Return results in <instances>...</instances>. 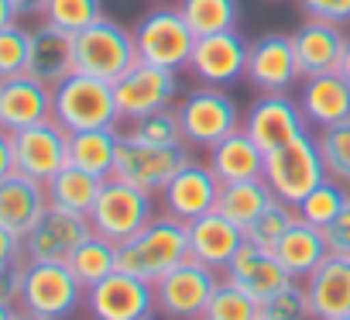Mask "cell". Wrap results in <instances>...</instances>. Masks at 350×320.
<instances>
[{
    "instance_id": "1",
    "label": "cell",
    "mask_w": 350,
    "mask_h": 320,
    "mask_svg": "<svg viewBox=\"0 0 350 320\" xmlns=\"http://www.w3.org/2000/svg\"><path fill=\"white\" fill-rule=\"evenodd\" d=\"M186 258H189V224L165 210L154 214L134 238L117 245V265L148 282H158L165 272H172Z\"/></svg>"
},
{
    "instance_id": "2",
    "label": "cell",
    "mask_w": 350,
    "mask_h": 320,
    "mask_svg": "<svg viewBox=\"0 0 350 320\" xmlns=\"http://www.w3.org/2000/svg\"><path fill=\"white\" fill-rule=\"evenodd\" d=\"M52 117L69 134L90 131V127H113L120 121L113 83L90 76V73L66 76L59 86H52Z\"/></svg>"
},
{
    "instance_id": "3",
    "label": "cell",
    "mask_w": 350,
    "mask_h": 320,
    "mask_svg": "<svg viewBox=\"0 0 350 320\" xmlns=\"http://www.w3.org/2000/svg\"><path fill=\"white\" fill-rule=\"evenodd\" d=\"M175 114H179L186 145H193V148H213L217 141H224L227 134L244 127L237 100L224 86H206V83L200 90H189L175 103Z\"/></svg>"
},
{
    "instance_id": "4",
    "label": "cell",
    "mask_w": 350,
    "mask_h": 320,
    "mask_svg": "<svg viewBox=\"0 0 350 320\" xmlns=\"http://www.w3.org/2000/svg\"><path fill=\"white\" fill-rule=\"evenodd\" d=\"M265 180H268V186L278 200L299 207V200L326 180V166H323L316 134L306 131L295 141L268 151L265 155Z\"/></svg>"
},
{
    "instance_id": "5",
    "label": "cell",
    "mask_w": 350,
    "mask_h": 320,
    "mask_svg": "<svg viewBox=\"0 0 350 320\" xmlns=\"http://www.w3.org/2000/svg\"><path fill=\"white\" fill-rule=\"evenodd\" d=\"M72 49H76V73H90L107 83H117L137 62L134 32H127L120 21H113L107 14L100 21H93L90 28L76 32Z\"/></svg>"
},
{
    "instance_id": "6",
    "label": "cell",
    "mask_w": 350,
    "mask_h": 320,
    "mask_svg": "<svg viewBox=\"0 0 350 320\" xmlns=\"http://www.w3.org/2000/svg\"><path fill=\"white\" fill-rule=\"evenodd\" d=\"M86 303V286L76 279V272L62 262H25V275H21V296L18 306L52 317V320H66L72 317L79 306Z\"/></svg>"
},
{
    "instance_id": "7",
    "label": "cell",
    "mask_w": 350,
    "mask_h": 320,
    "mask_svg": "<svg viewBox=\"0 0 350 320\" xmlns=\"http://www.w3.org/2000/svg\"><path fill=\"white\" fill-rule=\"evenodd\" d=\"M193 45H196V35L186 25L179 8L158 4L134 25V49H137L141 62L165 66V69L179 73V69L189 66Z\"/></svg>"
},
{
    "instance_id": "8",
    "label": "cell",
    "mask_w": 350,
    "mask_h": 320,
    "mask_svg": "<svg viewBox=\"0 0 350 320\" xmlns=\"http://www.w3.org/2000/svg\"><path fill=\"white\" fill-rule=\"evenodd\" d=\"M154 214H158L154 193L110 176V180H103V190L90 210V224H93V234L120 245V241L134 238Z\"/></svg>"
},
{
    "instance_id": "9",
    "label": "cell",
    "mask_w": 350,
    "mask_h": 320,
    "mask_svg": "<svg viewBox=\"0 0 350 320\" xmlns=\"http://www.w3.org/2000/svg\"><path fill=\"white\" fill-rule=\"evenodd\" d=\"M189 158H193L189 145H144L131 134H120L113 180H124V183L141 186V190L158 197L168 186V180L179 173Z\"/></svg>"
},
{
    "instance_id": "10",
    "label": "cell",
    "mask_w": 350,
    "mask_h": 320,
    "mask_svg": "<svg viewBox=\"0 0 350 320\" xmlns=\"http://www.w3.org/2000/svg\"><path fill=\"white\" fill-rule=\"evenodd\" d=\"M217 286H220L217 269H210V265H203L189 255L186 262H179L172 272H165L154 282V306H158L161 317L193 320V317L206 313Z\"/></svg>"
},
{
    "instance_id": "11",
    "label": "cell",
    "mask_w": 350,
    "mask_h": 320,
    "mask_svg": "<svg viewBox=\"0 0 350 320\" xmlns=\"http://www.w3.org/2000/svg\"><path fill=\"white\" fill-rule=\"evenodd\" d=\"M113 97H117L120 121H137L144 114H154L175 103V97H179V73L137 59L113 83Z\"/></svg>"
},
{
    "instance_id": "12",
    "label": "cell",
    "mask_w": 350,
    "mask_h": 320,
    "mask_svg": "<svg viewBox=\"0 0 350 320\" xmlns=\"http://www.w3.org/2000/svg\"><path fill=\"white\" fill-rule=\"evenodd\" d=\"M86 310L93 320H148L158 313L154 282L117 269L86 289Z\"/></svg>"
},
{
    "instance_id": "13",
    "label": "cell",
    "mask_w": 350,
    "mask_h": 320,
    "mask_svg": "<svg viewBox=\"0 0 350 320\" xmlns=\"http://www.w3.org/2000/svg\"><path fill=\"white\" fill-rule=\"evenodd\" d=\"M66 166H69V131L55 117L14 131V169L18 173L38 183H49Z\"/></svg>"
},
{
    "instance_id": "14",
    "label": "cell",
    "mask_w": 350,
    "mask_h": 320,
    "mask_svg": "<svg viewBox=\"0 0 350 320\" xmlns=\"http://www.w3.org/2000/svg\"><path fill=\"white\" fill-rule=\"evenodd\" d=\"M247 49L251 42L234 28V32H217V35H203L193 45L189 56V73L206 83V86H234L247 76Z\"/></svg>"
},
{
    "instance_id": "15",
    "label": "cell",
    "mask_w": 350,
    "mask_h": 320,
    "mask_svg": "<svg viewBox=\"0 0 350 320\" xmlns=\"http://www.w3.org/2000/svg\"><path fill=\"white\" fill-rule=\"evenodd\" d=\"M244 79L258 93H292L302 79L292 35L271 32V35L254 38L247 49V76Z\"/></svg>"
},
{
    "instance_id": "16",
    "label": "cell",
    "mask_w": 350,
    "mask_h": 320,
    "mask_svg": "<svg viewBox=\"0 0 350 320\" xmlns=\"http://www.w3.org/2000/svg\"><path fill=\"white\" fill-rule=\"evenodd\" d=\"M90 234H93L90 217L49 207L38 217V224L25 234V258L28 262H62V265H69V258L76 255V248Z\"/></svg>"
},
{
    "instance_id": "17",
    "label": "cell",
    "mask_w": 350,
    "mask_h": 320,
    "mask_svg": "<svg viewBox=\"0 0 350 320\" xmlns=\"http://www.w3.org/2000/svg\"><path fill=\"white\" fill-rule=\"evenodd\" d=\"M244 131L268 155V151L295 141L299 134H306L309 121H306V114H302L295 97H288V93H261L244 114Z\"/></svg>"
},
{
    "instance_id": "18",
    "label": "cell",
    "mask_w": 350,
    "mask_h": 320,
    "mask_svg": "<svg viewBox=\"0 0 350 320\" xmlns=\"http://www.w3.org/2000/svg\"><path fill=\"white\" fill-rule=\"evenodd\" d=\"M220 180L217 173L206 166V162H196V158H189V162L175 173L168 180V186L158 193L161 197V210L179 217L183 224H193L196 217L217 210V197H220Z\"/></svg>"
},
{
    "instance_id": "19",
    "label": "cell",
    "mask_w": 350,
    "mask_h": 320,
    "mask_svg": "<svg viewBox=\"0 0 350 320\" xmlns=\"http://www.w3.org/2000/svg\"><path fill=\"white\" fill-rule=\"evenodd\" d=\"M302 286L309 296L312 320H336V317L350 313V255L329 251L302 279Z\"/></svg>"
},
{
    "instance_id": "20",
    "label": "cell",
    "mask_w": 350,
    "mask_h": 320,
    "mask_svg": "<svg viewBox=\"0 0 350 320\" xmlns=\"http://www.w3.org/2000/svg\"><path fill=\"white\" fill-rule=\"evenodd\" d=\"M52 117V86L35 79L31 73H21L14 79L0 83V127L11 134L31 124H42Z\"/></svg>"
},
{
    "instance_id": "21",
    "label": "cell",
    "mask_w": 350,
    "mask_h": 320,
    "mask_svg": "<svg viewBox=\"0 0 350 320\" xmlns=\"http://www.w3.org/2000/svg\"><path fill=\"white\" fill-rule=\"evenodd\" d=\"M244 241H247L244 227L234 224L230 217H224L220 210H210L189 224V255L217 272H224L230 265V258L241 251Z\"/></svg>"
},
{
    "instance_id": "22",
    "label": "cell",
    "mask_w": 350,
    "mask_h": 320,
    "mask_svg": "<svg viewBox=\"0 0 350 320\" xmlns=\"http://www.w3.org/2000/svg\"><path fill=\"white\" fill-rule=\"evenodd\" d=\"M227 279L234 286H241L244 293H251L254 299H268L275 289H282L292 275L285 272V265L278 262L275 248H265V245H254V241H244L241 251L230 258V265L224 269Z\"/></svg>"
},
{
    "instance_id": "23",
    "label": "cell",
    "mask_w": 350,
    "mask_h": 320,
    "mask_svg": "<svg viewBox=\"0 0 350 320\" xmlns=\"http://www.w3.org/2000/svg\"><path fill=\"white\" fill-rule=\"evenodd\" d=\"M45 210H49L45 183H38L18 169L0 180V227H8L11 234H18L25 241V234L38 224V217Z\"/></svg>"
},
{
    "instance_id": "24",
    "label": "cell",
    "mask_w": 350,
    "mask_h": 320,
    "mask_svg": "<svg viewBox=\"0 0 350 320\" xmlns=\"http://www.w3.org/2000/svg\"><path fill=\"white\" fill-rule=\"evenodd\" d=\"M347 38L350 35H343L340 25L306 18V25L292 35L302 79L306 76H319V73H336L340 69V59H343V49H347Z\"/></svg>"
},
{
    "instance_id": "25",
    "label": "cell",
    "mask_w": 350,
    "mask_h": 320,
    "mask_svg": "<svg viewBox=\"0 0 350 320\" xmlns=\"http://www.w3.org/2000/svg\"><path fill=\"white\" fill-rule=\"evenodd\" d=\"M299 107L309 127H329L350 117V83L336 73L306 76L299 86Z\"/></svg>"
},
{
    "instance_id": "26",
    "label": "cell",
    "mask_w": 350,
    "mask_h": 320,
    "mask_svg": "<svg viewBox=\"0 0 350 320\" xmlns=\"http://www.w3.org/2000/svg\"><path fill=\"white\" fill-rule=\"evenodd\" d=\"M206 166L217 173L220 183H241V180H261L265 176V148L237 127L213 148H206Z\"/></svg>"
},
{
    "instance_id": "27",
    "label": "cell",
    "mask_w": 350,
    "mask_h": 320,
    "mask_svg": "<svg viewBox=\"0 0 350 320\" xmlns=\"http://www.w3.org/2000/svg\"><path fill=\"white\" fill-rule=\"evenodd\" d=\"M28 73L49 86H59L66 76L76 73V49L72 35L42 21L31 32V56H28Z\"/></svg>"
},
{
    "instance_id": "28",
    "label": "cell",
    "mask_w": 350,
    "mask_h": 320,
    "mask_svg": "<svg viewBox=\"0 0 350 320\" xmlns=\"http://www.w3.org/2000/svg\"><path fill=\"white\" fill-rule=\"evenodd\" d=\"M275 255H278V262L285 265V272H288L292 279H306V275L329 255V245H326L323 227H312V224H306L302 217H295V224L278 238Z\"/></svg>"
},
{
    "instance_id": "29",
    "label": "cell",
    "mask_w": 350,
    "mask_h": 320,
    "mask_svg": "<svg viewBox=\"0 0 350 320\" xmlns=\"http://www.w3.org/2000/svg\"><path fill=\"white\" fill-rule=\"evenodd\" d=\"M117 148H120V131L113 127H90V131H72L69 134V162L110 180L117 166Z\"/></svg>"
},
{
    "instance_id": "30",
    "label": "cell",
    "mask_w": 350,
    "mask_h": 320,
    "mask_svg": "<svg viewBox=\"0 0 350 320\" xmlns=\"http://www.w3.org/2000/svg\"><path fill=\"white\" fill-rule=\"evenodd\" d=\"M45 190H49V207H59V210L90 217V210H93V204H96V197L103 190V180L69 162L66 169H59L45 183Z\"/></svg>"
},
{
    "instance_id": "31",
    "label": "cell",
    "mask_w": 350,
    "mask_h": 320,
    "mask_svg": "<svg viewBox=\"0 0 350 320\" xmlns=\"http://www.w3.org/2000/svg\"><path fill=\"white\" fill-rule=\"evenodd\" d=\"M271 200H275V193H271V186H268L265 176L261 180H241V183H224L220 186L217 210L247 231Z\"/></svg>"
},
{
    "instance_id": "32",
    "label": "cell",
    "mask_w": 350,
    "mask_h": 320,
    "mask_svg": "<svg viewBox=\"0 0 350 320\" xmlns=\"http://www.w3.org/2000/svg\"><path fill=\"white\" fill-rule=\"evenodd\" d=\"M183 11L186 25L193 28L196 38L217 35V32H234L241 21V4L237 0H179L175 4Z\"/></svg>"
},
{
    "instance_id": "33",
    "label": "cell",
    "mask_w": 350,
    "mask_h": 320,
    "mask_svg": "<svg viewBox=\"0 0 350 320\" xmlns=\"http://www.w3.org/2000/svg\"><path fill=\"white\" fill-rule=\"evenodd\" d=\"M69 269H72L76 279L90 289V286H96L100 279H107L110 272L120 269V265H117V245L107 241V238H100V234H90V238L76 248V255L69 258Z\"/></svg>"
},
{
    "instance_id": "34",
    "label": "cell",
    "mask_w": 350,
    "mask_h": 320,
    "mask_svg": "<svg viewBox=\"0 0 350 320\" xmlns=\"http://www.w3.org/2000/svg\"><path fill=\"white\" fill-rule=\"evenodd\" d=\"M350 204V186H343V183H336V180H323L312 193H306L302 200H299V217L306 221V224H312V227H329L340 214H343V207Z\"/></svg>"
},
{
    "instance_id": "35",
    "label": "cell",
    "mask_w": 350,
    "mask_h": 320,
    "mask_svg": "<svg viewBox=\"0 0 350 320\" xmlns=\"http://www.w3.org/2000/svg\"><path fill=\"white\" fill-rule=\"evenodd\" d=\"M316 141H319V155H323L326 176L343 183V186H350V117L340 121V124L319 127Z\"/></svg>"
},
{
    "instance_id": "36",
    "label": "cell",
    "mask_w": 350,
    "mask_h": 320,
    "mask_svg": "<svg viewBox=\"0 0 350 320\" xmlns=\"http://www.w3.org/2000/svg\"><path fill=\"white\" fill-rule=\"evenodd\" d=\"M203 320H261V299H254L251 293H244L230 279H224L217 286Z\"/></svg>"
},
{
    "instance_id": "37",
    "label": "cell",
    "mask_w": 350,
    "mask_h": 320,
    "mask_svg": "<svg viewBox=\"0 0 350 320\" xmlns=\"http://www.w3.org/2000/svg\"><path fill=\"white\" fill-rule=\"evenodd\" d=\"M42 18H45L49 25H55V28L76 35V32H83V28H90L93 21L103 18V0H49L45 11H42Z\"/></svg>"
},
{
    "instance_id": "38",
    "label": "cell",
    "mask_w": 350,
    "mask_h": 320,
    "mask_svg": "<svg viewBox=\"0 0 350 320\" xmlns=\"http://www.w3.org/2000/svg\"><path fill=\"white\" fill-rule=\"evenodd\" d=\"M124 134H131L144 145H186L175 107H165V110H154V114H144V117L131 121V127Z\"/></svg>"
},
{
    "instance_id": "39",
    "label": "cell",
    "mask_w": 350,
    "mask_h": 320,
    "mask_svg": "<svg viewBox=\"0 0 350 320\" xmlns=\"http://www.w3.org/2000/svg\"><path fill=\"white\" fill-rule=\"evenodd\" d=\"M261 317L265 320H312V310H309V296H306L302 279H288L282 289H275L261 303Z\"/></svg>"
},
{
    "instance_id": "40",
    "label": "cell",
    "mask_w": 350,
    "mask_h": 320,
    "mask_svg": "<svg viewBox=\"0 0 350 320\" xmlns=\"http://www.w3.org/2000/svg\"><path fill=\"white\" fill-rule=\"evenodd\" d=\"M295 217H299V210L292 207V204H285V200H271L265 210H261V217L244 231L247 234V241H254V245H265V248H275L278 245V238L295 224Z\"/></svg>"
},
{
    "instance_id": "41",
    "label": "cell",
    "mask_w": 350,
    "mask_h": 320,
    "mask_svg": "<svg viewBox=\"0 0 350 320\" xmlns=\"http://www.w3.org/2000/svg\"><path fill=\"white\" fill-rule=\"evenodd\" d=\"M28 56H31V32L21 28L18 21L0 28V83L28 73Z\"/></svg>"
},
{
    "instance_id": "42",
    "label": "cell",
    "mask_w": 350,
    "mask_h": 320,
    "mask_svg": "<svg viewBox=\"0 0 350 320\" xmlns=\"http://www.w3.org/2000/svg\"><path fill=\"white\" fill-rule=\"evenodd\" d=\"M306 18L329 21V25H350V0H299Z\"/></svg>"
},
{
    "instance_id": "43",
    "label": "cell",
    "mask_w": 350,
    "mask_h": 320,
    "mask_svg": "<svg viewBox=\"0 0 350 320\" xmlns=\"http://www.w3.org/2000/svg\"><path fill=\"white\" fill-rule=\"evenodd\" d=\"M323 234H326L329 251H336V255H350V204L343 207V214H340Z\"/></svg>"
},
{
    "instance_id": "44",
    "label": "cell",
    "mask_w": 350,
    "mask_h": 320,
    "mask_svg": "<svg viewBox=\"0 0 350 320\" xmlns=\"http://www.w3.org/2000/svg\"><path fill=\"white\" fill-rule=\"evenodd\" d=\"M25 262H28V258H21V262H11V265H4V269H0V299H8V303H14V306H18V296H21V275H25Z\"/></svg>"
},
{
    "instance_id": "45",
    "label": "cell",
    "mask_w": 350,
    "mask_h": 320,
    "mask_svg": "<svg viewBox=\"0 0 350 320\" xmlns=\"http://www.w3.org/2000/svg\"><path fill=\"white\" fill-rule=\"evenodd\" d=\"M21 258H25V241L18 234H11L8 227H0V269L11 262H21Z\"/></svg>"
},
{
    "instance_id": "46",
    "label": "cell",
    "mask_w": 350,
    "mask_h": 320,
    "mask_svg": "<svg viewBox=\"0 0 350 320\" xmlns=\"http://www.w3.org/2000/svg\"><path fill=\"white\" fill-rule=\"evenodd\" d=\"M14 173V134L0 127V180Z\"/></svg>"
},
{
    "instance_id": "47",
    "label": "cell",
    "mask_w": 350,
    "mask_h": 320,
    "mask_svg": "<svg viewBox=\"0 0 350 320\" xmlns=\"http://www.w3.org/2000/svg\"><path fill=\"white\" fill-rule=\"evenodd\" d=\"M11 4H14V11L21 18V14H42L49 0H11Z\"/></svg>"
},
{
    "instance_id": "48",
    "label": "cell",
    "mask_w": 350,
    "mask_h": 320,
    "mask_svg": "<svg viewBox=\"0 0 350 320\" xmlns=\"http://www.w3.org/2000/svg\"><path fill=\"white\" fill-rule=\"evenodd\" d=\"M14 21H18L14 4H11V0H0V28H8V25H14Z\"/></svg>"
},
{
    "instance_id": "49",
    "label": "cell",
    "mask_w": 350,
    "mask_h": 320,
    "mask_svg": "<svg viewBox=\"0 0 350 320\" xmlns=\"http://www.w3.org/2000/svg\"><path fill=\"white\" fill-rule=\"evenodd\" d=\"M340 76L350 83V38H347V49H343V59H340Z\"/></svg>"
},
{
    "instance_id": "50",
    "label": "cell",
    "mask_w": 350,
    "mask_h": 320,
    "mask_svg": "<svg viewBox=\"0 0 350 320\" xmlns=\"http://www.w3.org/2000/svg\"><path fill=\"white\" fill-rule=\"evenodd\" d=\"M14 313H18V306H14V303L0 299V320H14Z\"/></svg>"
},
{
    "instance_id": "51",
    "label": "cell",
    "mask_w": 350,
    "mask_h": 320,
    "mask_svg": "<svg viewBox=\"0 0 350 320\" xmlns=\"http://www.w3.org/2000/svg\"><path fill=\"white\" fill-rule=\"evenodd\" d=\"M14 320H52V317H42V313H31V310H21V306H18Z\"/></svg>"
},
{
    "instance_id": "52",
    "label": "cell",
    "mask_w": 350,
    "mask_h": 320,
    "mask_svg": "<svg viewBox=\"0 0 350 320\" xmlns=\"http://www.w3.org/2000/svg\"><path fill=\"white\" fill-rule=\"evenodd\" d=\"M336 320H350V313H343V317H336Z\"/></svg>"
},
{
    "instance_id": "53",
    "label": "cell",
    "mask_w": 350,
    "mask_h": 320,
    "mask_svg": "<svg viewBox=\"0 0 350 320\" xmlns=\"http://www.w3.org/2000/svg\"><path fill=\"white\" fill-rule=\"evenodd\" d=\"M154 4H165V0H154Z\"/></svg>"
},
{
    "instance_id": "54",
    "label": "cell",
    "mask_w": 350,
    "mask_h": 320,
    "mask_svg": "<svg viewBox=\"0 0 350 320\" xmlns=\"http://www.w3.org/2000/svg\"><path fill=\"white\" fill-rule=\"evenodd\" d=\"M193 320H203V317H193Z\"/></svg>"
},
{
    "instance_id": "55",
    "label": "cell",
    "mask_w": 350,
    "mask_h": 320,
    "mask_svg": "<svg viewBox=\"0 0 350 320\" xmlns=\"http://www.w3.org/2000/svg\"><path fill=\"white\" fill-rule=\"evenodd\" d=\"M148 320H154V317H148Z\"/></svg>"
},
{
    "instance_id": "56",
    "label": "cell",
    "mask_w": 350,
    "mask_h": 320,
    "mask_svg": "<svg viewBox=\"0 0 350 320\" xmlns=\"http://www.w3.org/2000/svg\"><path fill=\"white\" fill-rule=\"evenodd\" d=\"M261 320H265V317H261Z\"/></svg>"
}]
</instances>
